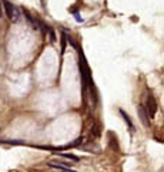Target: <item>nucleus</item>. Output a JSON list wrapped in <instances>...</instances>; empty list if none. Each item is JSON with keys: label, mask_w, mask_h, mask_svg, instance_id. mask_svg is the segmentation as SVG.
Masks as SVG:
<instances>
[{"label": "nucleus", "mask_w": 164, "mask_h": 172, "mask_svg": "<svg viewBox=\"0 0 164 172\" xmlns=\"http://www.w3.org/2000/svg\"><path fill=\"white\" fill-rule=\"evenodd\" d=\"M74 16H76V20H77V21H83V19L80 17V14H74Z\"/></svg>", "instance_id": "obj_12"}, {"label": "nucleus", "mask_w": 164, "mask_h": 172, "mask_svg": "<svg viewBox=\"0 0 164 172\" xmlns=\"http://www.w3.org/2000/svg\"><path fill=\"white\" fill-rule=\"evenodd\" d=\"M66 49V33H63V36H62V53Z\"/></svg>", "instance_id": "obj_10"}, {"label": "nucleus", "mask_w": 164, "mask_h": 172, "mask_svg": "<svg viewBox=\"0 0 164 172\" xmlns=\"http://www.w3.org/2000/svg\"><path fill=\"white\" fill-rule=\"evenodd\" d=\"M47 32H49V34H50V40H51V43H56V36H54V32H53L51 29H47Z\"/></svg>", "instance_id": "obj_9"}, {"label": "nucleus", "mask_w": 164, "mask_h": 172, "mask_svg": "<svg viewBox=\"0 0 164 172\" xmlns=\"http://www.w3.org/2000/svg\"><path fill=\"white\" fill-rule=\"evenodd\" d=\"M147 112L150 114L151 118H154V115L157 112V103H156L154 97L150 95V94H148V97H147Z\"/></svg>", "instance_id": "obj_2"}, {"label": "nucleus", "mask_w": 164, "mask_h": 172, "mask_svg": "<svg viewBox=\"0 0 164 172\" xmlns=\"http://www.w3.org/2000/svg\"><path fill=\"white\" fill-rule=\"evenodd\" d=\"M91 134H93L94 137H100V127H98L97 124L93 125V128H91Z\"/></svg>", "instance_id": "obj_6"}, {"label": "nucleus", "mask_w": 164, "mask_h": 172, "mask_svg": "<svg viewBox=\"0 0 164 172\" xmlns=\"http://www.w3.org/2000/svg\"><path fill=\"white\" fill-rule=\"evenodd\" d=\"M120 114H121V117L124 118V121L127 122V125H129V128H130L131 131H134V125H133V122H131V121H130V117H129V115H127V114H126V112H124L123 110H120Z\"/></svg>", "instance_id": "obj_4"}, {"label": "nucleus", "mask_w": 164, "mask_h": 172, "mask_svg": "<svg viewBox=\"0 0 164 172\" xmlns=\"http://www.w3.org/2000/svg\"><path fill=\"white\" fill-rule=\"evenodd\" d=\"M1 4H3V7H4L6 16L10 19L12 21H17V19H19V12H17L16 7H15L10 1H7V0H4Z\"/></svg>", "instance_id": "obj_1"}, {"label": "nucleus", "mask_w": 164, "mask_h": 172, "mask_svg": "<svg viewBox=\"0 0 164 172\" xmlns=\"http://www.w3.org/2000/svg\"><path fill=\"white\" fill-rule=\"evenodd\" d=\"M110 147H111L113 149H116V151H118V145H117V139H116V137H114V139H110Z\"/></svg>", "instance_id": "obj_8"}, {"label": "nucleus", "mask_w": 164, "mask_h": 172, "mask_svg": "<svg viewBox=\"0 0 164 172\" xmlns=\"http://www.w3.org/2000/svg\"><path fill=\"white\" fill-rule=\"evenodd\" d=\"M3 14V9H1V3H0V16Z\"/></svg>", "instance_id": "obj_13"}, {"label": "nucleus", "mask_w": 164, "mask_h": 172, "mask_svg": "<svg viewBox=\"0 0 164 172\" xmlns=\"http://www.w3.org/2000/svg\"><path fill=\"white\" fill-rule=\"evenodd\" d=\"M62 155L63 158H67V159H73V161H79V156H76V155H71V154H59Z\"/></svg>", "instance_id": "obj_7"}, {"label": "nucleus", "mask_w": 164, "mask_h": 172, "mask_svg": "<svg viewBox=\"0 0 164 172\" xmlns=\"http://www.w3.org/2000/svg\"><path fill=\"white\" fill-rule=\"evenodd\" d=\"M50 168H54V169H59V171H70V168H67V167H62V165H56V164H47Z\"/></svg>", "instance_id": "obj_5"}, {"label": "nucleus", "mask_w": 164, "mask_h": 172, "mask_svg": "<svg viewBox=\"0 0 164 172\" xmlns=\"http://www.w3.org/2000/svg\"><path fill=\"white\" fill-rule=\"evenodd\" d=\"M82 142H83V138L80 137V138H77V139H76V141L70 145V147H77V145H79V144H82Z\"/></svg>", "instance_id": "obj_11"}, {"label": "nucleus", "mask_w": 164, "mask_h": 172, "mask_svg": "<svg viewBox=\"0 0 164 172\" xmlns=\"http://www.w3.org/2000/svg\"><path fill=\"white\" fill-rule=\"evenodd\" d=\"M138 115H140V120L143 122V125L144 127H148L150 125V121H148V114L146 112V110H144V107L143 105H138Z\"/></svg>", "instance_id": "obj_3"}]
</instances>
